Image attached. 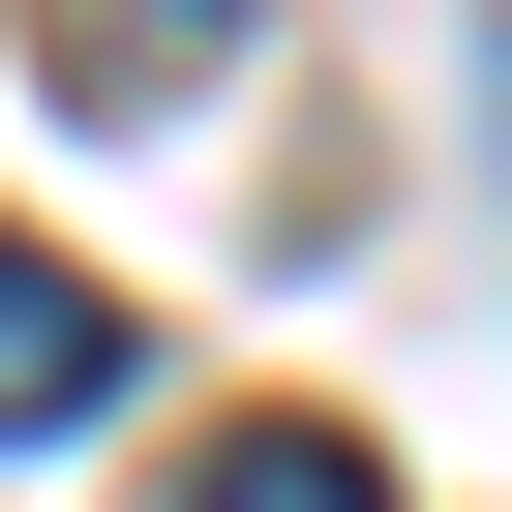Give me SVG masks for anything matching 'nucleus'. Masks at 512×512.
<instances>
[{
  "label": "nucleus",
  "instance_id": "1",
  "mask_svg": "<svg viewBox=\"0 0 512 512\" xmlns=\"http://www.w3.org/2000/svg\"><path fill=\"white\" fill-rule=\"evenodd\" d=\"M241 31H272V0H31V61H61L91 121H181V91L241 61Z\"/></svg>",
  "mask_w": 512,
  "mask_h": 512
},
{
  "label": "nucleus",
  "instance_id": "2",
  "mask_svg": "<svg viewBox=\"0 0 512 512\" xmlns=\"http://www.w3.org/2000/svg\"><path fill=\"white\" fill-rule=\"evenodd\" d=\"M91 392H121V302L61 272V241H0V452H61Z\"/></svg>",
  "mask_w": 512,
  "mask_h": 512
},
{
  "label": "nucleus",
  "instance_id": "3",
  "mask_svg": "<svg viewBox=\"0 0 512 512\" xmlns=\"http://www.w3.org/2000/svg\"><path fill=\"white\" fill-rule=\"evenodd\" d=\"M181 512H392V482H362L332 422H211V452H181Z\"/></svg>",
  "mask_w": 512,
  "mask_h": 512
}]
</instances>
